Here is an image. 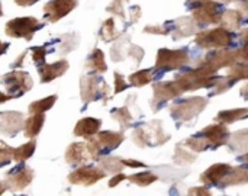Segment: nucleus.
Wrapping results in <instances>:
<instances>
[{
  "instance_id": "obj_1",
  "label": "nucleus",
  "mask_w": 248,
  "mask_h": 196,
  "mask_svg": "<svg viewBox=\"0 0 248 196\" xmlns=\"http://www.w3.org/2000/svg\"><path fill=\"white\" fill-rule=\"evenodd\" d=\"M125 137L122 132L113 131H99L94 137L87 140V150L92 160H100L103 154H108L110 150L119 147L124 143Z\"/></svg>"
},
{
  "instance_id": "obj_2",
  "label": "nucleus",
  "mask_w": 248,
  "mask_h": 196,
  "mask_svg": "<svg viewBox=\"0 0 248 196\" xmlns=\"http://www.w3.org/2000/svg\"><path fill=\"white\" fill-rule=\"evenodd\" d=\"M42 28V23L32 16L15 17L9 20L4 26V32L10 38H23L25 41H31L36 31Z\"/></svg>"
},
{
  "instance_id": "obj_3",
  "label": "nucleus",
  "mask_w": 248,
  "mask_h": 196,
  "mask_svg": "<svg viewBox=\"0 0 248 196\" xmlns=\"http://www.w3.org/2000/svg\"><path fill=\"white\" fill-rule=\"evenodd\" d=\"M108 96H109V86L100 77L84 76L80 79V98L84 105Z\"/></svg>"
},
{
  "instance_id": "obj_4",
  "label": "nucleus",
  "mask_w": 248,
  "mask_h": 196,
  "mask_svg": "<svg viewBox=\"0 0 248 196\" xmlns=\"http://www.w3.org/2000/svg\"><path fill=\"white\" fill-rule=\"evenodd\" d=\"M1 83L6 87L7 95L13 99L25 95L33 87V80L26 71H10L1 77Z\"/></svg>"
},
{
  "instance_id": "obj_5",
  "label": "nucleus",
  "mask_w": 248,
  "mask_h": 196,
  "mask_svg": "<svg viewBox=\"0 0 248 196\" xmlns=\"http://www.w3.org/2000/svg\"><path fill=\"white\" fill-rule=\"evenodd\" d=\"M196 44L202 48H228L232 42L231 32L225 28H215L211 31H203L196 35Z\"/></svg>"
},
{
  "instance_id": "obj_6",
  "label": "nucleus",
  "mask_w": 248,
  "mask_h": 196,
  "mask_svg": "<svg viewBox=\"0 0 248 196\" xmlns=\"http://www.w3.org/2000/svg\"><path fill=\"white\" fill-rule=\"evenodd\" d=\"M206 103H208V99L195 96V98H190V99H186L183 102L173 105L170 109V114L176 121H189L193 116L199 115L205 109Z\"/></svg>"
},
{
  "instance_id": "obj_7",
  "label": "nucleus",
  "mask_w": 248,
  "mask_h": 196,
  "mask_svg": "<svg viewBox=\"0 0 248 196\" xmlns=\"http://www.w3.org/2000/svg\"><path fill=\"white\" fill-rule=\"evenodd\" d=\"M187 49H167L161 48L157 54L155 68L157 70H177L189 61Z\"/></svg>"
},
{
  "instance_id": "obj_8",
  "label": "nucleus",
  "mask_w": 248,
  "mask_h": 196,
  "mask_svg": "<svg viewBox=\"0 0 248 196\" xmlns=\"http://www.w3.org/2000/svg\"><path fill=\"white\" fill-rule=\"evenodd\" d=\"M105 176H106V173L100 166L96 167V166H84V164H81L78 169H76L74 172H71L68 175V182L71 185L89 188V186L97 183L99 180H102Z\"/></svg>"
},
{
  "instance_id": "obj_9",
  "label": "nucleus",
  "mask_w": 248,
  "mask_h": 196,
  "mask_svg": "<svg viewBox=\"0 0 248 196\" xmlns=\"http://www.w3.org/2000/svg\"><path fill=\"white\" fill-rule=\"evenodd\" d=\"M35 178V172L29 167V166H19L16 169H13L12 172H9L6 175V185L12 192H20L25 191L33 180Z\"/></svg>"
},
{
  "instance_id": "obj_10",
  "label": "nucleus",
  "mask_w": 248,
  "mask_h": 196,
  "mask_svg": "<svg viewBox=\"0 0 248 196\" xmlns=\"http://www.w3.org/2000/svg\"><path fill=\"white\" fill-rule=\"evenodd\" d=\"M78 4V0H49L44 6V16L49 23H55L71 13Z\"/></svg>"
},
{
  "instance_id": "obj_11",
  "label": "nucleus",
  "mask_w": 248,
  "mask_h": 196,
  "mask_svg": "<svg viewBox=\"0 0 248 196\" xmlns=\"http://www.w3.org/2000/svg\"><path fill=\"white\" fill-rule=\"evenodd\" d=\"M132 140L138 147H147V146H153L151 141H154V146L164 144L169 140V135L163 132L161 124L158 125V128H153V131H148V125H145L137 128L132 132Z\"/></svg>"
},
{
  "instance_id": "obj_12",
  "label": "nucleus",
  "mask_w": 248,
  "mask_h": 196,
  "mask_svg": "<svg viewBox=\"0 0 248 196\" xmlns=\"http://www.w3.org/2000/svg\"><path fill=\"white\" fill-rule=\"evenodd\" d=\"M221 17H222L221 3L217 1H203L201 6H198L193 10V19L201 25L221 23Z\"/></svg>"
},
{
  "instance_id": "obj_13",
  "label": "nucleus",
  "mask_w": 248,
  "mask_h": 196,
  "mask_svg": "<svg viewBox=\"0 0 248 196\" xmlns=\"http://www.w3.org/2000/svg\"><path fill=\"white\" fill-rule=\"evenodd\" d=\"M25 118L22 112L4 111L0 112V134L4 137H15L23 130Z\"/></svg>"
},
{
  "instance_id": "obj_14",
  "label": "nucleus",
  "mask_w": 248,
  "mask_h": 196,
  "mask_svg": "<svg viewBox=\"0 0 248 196\" xmlns=\"http://www.w3.org/2000/svg\"><path fill=\"white\" fill-rule=\"evenodd\" d=\"M217 77H209V79H205L202 76H199L195 68L193 70H189L183 74H180L177 77V84L179 87L183 90V92H189V90H198L201 87H208V86H215L217 83Z\"/></svg>"
},
{
  "instance_id": "obj_15",
  "label": "nucleus",
  "mask_w": 248,
  "mask_h": 196,
  "mask_svg": "<svg viewBox=\"0 0 248 196\" xmlns=\"http://www.w3.org/2000/svg\"><path fill=\"white\" fill-rule=\"evenodd\" d=\"M198 135H201L205 143L208 144L209 148H217L219 146H224L227 144L228 141V137H230V132L227 130V125L225 124H217V125H209L206 127L202 132H199Z\"/></svg>"
},
{
  "instance_id": "obj_16",
  "label": "nucleus",
  "mask_w": 248,
  "mask_h": 196,
  "mask_svg": "<svg viewBox=\"0 0 248 196\" xmlns=\"http://www.w3.org/2000/svg\"><path fill=\"white\" fill-rule=\"evenodd\" d=\"M237 61H238V51L237 49L230 51L227 48H219L218 51L209 54L203 63L211 65L215 70H219L222 67H230V65L235 64Z\"/></svg>"
},
{
  "instance_id": "obj_17",
  "label": "nucleus",
  "mask_w": 248,
  "mask_h": 196,
  "mask_svg": "<svg viewBox=\"0 0 248 196\" xmlns=\"http://www.w3.org/2000/svg\"><path fill=\"white\" fill-rule=\"evenodd\" d=\"M68 68H70V64L67 60H58L51 64L45 63L42 65H38V73H39L42 83H51L52 80L64 76L65 71H68Z\"/></svg>"
},
{
  "instance_id": "obj_18",
  "label": "nucleus",
  "mask_w": 248,
  "mask_h": 196,
  "mask_svg": "<svg viewBox=\"0 0 248 196\" xmlns=\"http://www.w3.org/2000/svg\"><path fill=\"white\" fill-rule=\"evenodd\" d=\"M90 154L86 143H73L65 150V162L70 166H81L90 160Z\"/></svg>"
},
{
  "instance_id": "obj_19",
  "label": "nucleus",
  "mask_w": 248,
  "mask_h": 196,
  "mask_svg": "<svg viewBox=\"0 0 248 196\" xmlns=\"http://www.w3.org/2000/svg\"><path fill=\"white\" fill-rule=\"evenodd\" d=\"M183 90L179 87L176 82H167V83H155L154 84V99L158 103H166L179 95H182Z\"/></svg>"
},
{
  "instance_id": "obj_20",
  "label": "nucleus",
  "mask_w": 248,
  "mask_h": 196,
  "mask_svg": "<svg viewBox=\"0 0 248 196\" xmlns=\"http://www.w3.org/2000/svg\"><path fill=\"white\" fill-rule=\"evenodd\" d=\"M100 127H102V121L100 119L87 116V118L80 119L76 124V127H74V135L89 140V138L94 137L100 131Z\"/></svg>"
},
{
  "instance_id": "obj_21",
  "label": "nucleus",
  "mask_w": 248,
  "mask_h": 196,
  "mask_svg": "<svg viewBox=\"0 0 248 196\" xmlns=\"http://www.w3.org/2000/svg\"><path fill=\"white\" fill-rule=\"evenodd\" d=\"M1 146L6 148V151L10 154L12 160L16 162V163H25L28 159H31L36 150V141L35 138H31V141H28L26 144L17 147V148H13L10 146H7L6 143H1Z\"/></svg>"
},
{
  "instance_id": "obj_22",
  "label": "nucleus",
  "mask_w": 248,
  "mask_h": 196,
  "mask_svg": "<svg viewBox=\"0 0 248 196\" xmlns=\"http://www.w3.org/2000/svg\"><path fill=\"white\" fill-rule=\"evenodd\" d=\"M232 169V166L230 164H224V163H218V164H214L211 166L202 176V182L206 185V186H212V185H219L224 178L230 173V170Z\"/></svg>"
},
{
  "instance_id": "obj_23",
  "label": "nucleus",
  "mask_w": 248,
  "mask_h": 196,
  "mask_svg": "<svg viewBox=\"0 0 248 196\" xmlns=\"http://www.w3.org/2000/svg\"><path fill=\"white\" fill-rule=\"evenodd\" d=\"M44 124H45V115L44 114H31V116L28 119H25L23 135L26 138H35L41 132Z\"/></svg>"
},
{
  "instance_id": "obj_24",
  "label": "nucleus",
  "mask_w": 248,
  "mask_h": 196,
  "mask_svg": "<svg viewBox=\"0 0 248 196\" xmlns=\"http://www.w3.org/2000/svg\"><path fill=\"white\" fill-rule=\"evenodd\" d=\"M248 183V169L246 167H232L230 173L224 178V180L219 183L221 188L235 186V185H244Z\"/></svg>"
},
{
  "instance_id": "obj_25",
  "label": "nucleus",
  "mask_w": 248,
  "mask_h": 196,
  "mask_svg": "<svg viewBox=\"0 0 248 196\" xmlns=\"http://www.w3.org/2000/svg\"><path fill=\"white\" fill-rule=\"evenodd\" d=\"M86 68L93 71V73H105L108 70L106 61H105V54L102 49L96 48L87 58L86 61Z\"/></svg>"
},
{
  "instance_id": "obj_26",
  "label": "nucleus",
  "mask_w": 248,
  "mask_h": 196,
  "mask_svg": "<svg viewBox=\"0 0 248 196\" xmlns=\"http://www.w3.org/2000/svg\"><path fill=\"white\" fill-rule=\"evenodd\" d=\"M248 115V108H238V109H228V111H221L217 115V121L221 124H232L235 121L244 119Z\"/></svg>"
},
{
  "instance_id": "obj_27",
  "label": "nucleus",
  "mask_w": 248,
  "mask_h": 196,
  "mask_svg": "<svg viewBox=\"0 0 248 196\" xmlns=\"http://www.w3.org/2000/svg\"><path fill=\"white\" fill-rule=\"evenodd\" d=\"M241 22H243V15H241L240 10H227V12L222 13L221 23L228 31L238 29L241 26Z\"/></svg>"
},
{
  "instance_id": "obj_28",
  "label": "nucleus",
  "mask_w": 248,
  "mask_h": 196,
  "mask_svg": "<svg viewBox=\"0 0 248 196\" xmlns=\"http://www.w3.org/2000/svg\"><path fill=\"white\" fill-rule=\"evenodd\" d=\"M57 99H58L57 95H51V96H46L44 99L35 100L28 106V111H29V114H45L46 111H49L55 105Z\"/></svg>"
},
{
  "instance_id": "obj_29",
  "label": "nucleus",
  "mask_w": 248,
  "mask_h": 196,
  "mask_svg": "<svg viewBox=\"0 0 248 196\" xmlns=\"http://www.w3.org/2000/svg\"><path fill=\"white\" fill-rule=\"evenodd\" d=\"M195 22L192 17H180L177 20V32H176V36L179 38H185V36H189L195 32Z\"/></svg>"
},
{
  "instance_id": "obj_30",
  "label": "nucleus",
  "mask_w": 248,
  "mask_h": 196,
  "mask_svg": "<svg viewBox=\"0 0 248 196\" xmlns=\"http://www.w3.org/2000/svg\"><path fill=\"white\" fill-rule=\"evenodd\" d=\"M99 166H100L105 172L113 173V175H115V173H119V172L122 170L124 163H122V160L118 159V157H105V159H100Z\"/></svg>"
},
{
  "instance_id": "obj_31",
  "label": "nucleus",
  "mask_w": 248,
  "mask_h": 196,
  "mask_svg": "<svg viewBox=\"0 0 248 196\" xmlns=\"http://www.w3.org/2000/svg\"><path fill=\"white\" fill-rule=\"evenodd\" d=\"M119 36L116 28H115V20L112 17L106 19L102 29H100V38L105 41V42H109V41H113Z\"/></svg>"
},
{
  "instance_id": "obj_32",
  "label": "nucleus",
  "mask_w": 248,
  "mask_h": 196,
  "mask_svg": "<svg viewBox=\"0 0 248 196\" xmlns=\"http://www.w3.org/2000/svg\"><path fill=\"white\" fill-rule=\"evenodd\" d=\"M227 76L231 77L234 82L241 80V79H248V63L238 61V63L232 64V67L230 68Z\"/></svg>"
},
{
  "instance_id": "obj_33",
  "label": "nucleus",
  "mask_w": 248,
  "mask_h": 196,
  "mask_svg": "<svg viewBox=\"0 0 248 196\" xmlns=\"http://www.w3.org/2000/svg\"><path fill=\"white\" fill-rule=\"evenodd\" d=\"M112 118L116 119L121 124L122 128H128L132 124V115H131V112H129V109L126 106L112 111Z\"/></svg>"
},
{
  "instance_id": "obj_34",
  "label": "nucleus",
  "mask_w": 248,
  "mask_h": 196,
  "mask_svg": "<svg viewBox=\"0 0 248 196\" xmlns=\"http://www.w3.org/2000/svg\"><path fill=\"white\" fill-rule=\"evenodd\" d=\"M128 179L132 183H135V185H138L141 188H145V186H150L151 183H154L157 180V176L150 173V172H144V173H137V175L128 176Z\"/></svg>"
},
{
  "instance_id": "obj_35",
  "label": "nucleus",
  "mask_w": 248,
  "mask_h": 196,
  "mask_svg": "<svg viewBox=\"0 0 248 196\" xmlns=\"http://www.w3.org/2000/svg\"><path fill=\"white\" fill-rule=\"evenodd\" d=\"M151 82V73L150 70H140L134 74L129 76V83L132 86H137V87H141V86H145Z\"/></svg>"
},
{
  "instance_id": "obj_36",
  "label": "nucleus",
  "mask_w": 248,
  "mask_h": 196,
  "mask_svg": "<svg viewBox=\"0 0 248 196\" xmlns=\"http://www.w3.org/2000/svg\"><path fill=\"white\" fill-rule=\"evenodd\" d=\"M231 146L235 150L248 151V130H244V131H240V132L234 134V137L231 140Z\"/></svg>"
},
{
  "instance_id": "obj_37",
  "label": "nucleus",
  "mask_w": 248,
  "mask_h": 196,
  "mask_svg": "<svg viewBox=\"0 0 248 196\" xmlns=\"http://www.w3.org/2000/svg\"><path fill=\"white\" fill-rule=\"evenodd\" d=\"M77 44H78V38H77L76 33H73V35H65V36H64V42L60 45V54L64 55V54L71 52V51L77 47Z\"/></svg>"
},
{
  "instance_id": "obj_38",
  "label": "nucleus",
  "mask_w": 248,
  "mask_h": 196,
  "mask_svg": "<svg viewBox=\"0 0 248 196\" xmlns=\"http://www.w3.org/2000/svg\"><path fill=\"white\" fill-rule=\"evenodd\" d=\"M195 159H196V154H190L189 151H185V150H182L180 147H177L176 154H174V162H176L177 164H189V163H192Z\"/></svg>"
},
{
  "instance_id": "obj_39",
  "label": "nucleus",
  "mask_w": 248,
  "mask_h": 196,
  "mask_svg": "<svg viewBox=\"0 0 248 196\" xmlns=\"http://www.w3.org/2000/svg\"><path fill=\"white\" fill-rule=\"evenodd\" d=\"M45 57H46V49L44 47H35V48H32V61L36 65L45 64Z\"/></svg>"
},
{
  "instance_id": "obj_40",
  "label": "nucleus",
  "mask_w": 248,
  "mask_h": 196,
  "mask_svg": "<svg viewBox=\"0 0 248 196\" xmlns=\"http://www.w3.org/2000/svg\"><path fill=\"white\" fill-rule=\"evenodd\" d=\"M113 77H115V95H118V93L124 92L128 87V84H126V82H125V79H124L122 74L115 73Z\"/></svg>"
},
{
  "instance_id": "obj_41",
  "label": "nucleus",
  "mask_w": 248,
  "mask_h": 196,
  "mask_svg": "<svg viewBox=\"0 0 248 196\" xmlns=\"http://www.w3.org/2000/svg\"><path fill=\"white\" fill-rule=\"evenodd\" d=\"M106 10H108V12H112V13H115V15L121 16V17H125V15H124L122 0H115V1H112V4H109V6L106 7Z\"/></svg>"
},
{
  "instance_id": "obj_42",
  "label": "nucleus",
  "mask_w": 248,
  "mask_h": 196,
  "mask_svg": "<svg viewBox=\"0 0 248 196\" xmlns=\"http://www.w3.org/2000/svg\"><path fill=\"white\" fill-rule=\"evenodd\" d=\"M10 162H12V157H10V154L6 151V148L1 146L0 147V169L3 167V166H7V164H10Z\"/></svg>"
},
{
  "instance_id": "obj_43",
  "label": "nucleus",
  "mask_w": 248,
  "mask_h": 196,
  "mask_svg": "<svg viewBox=\"0 0 248 196\" xmlns=\"http://www.w3.org/2000/svg\"><path fill=\"white\" fill-rule=\"evenodd\" d=\"M129 55H132V57L137 60V63H140L141 58L144 57V51H142L140 47H137V45H131V48H129Z\"/></svg>"
},
{
  "instance_id": "obj_44",
  "label": "nucleus",
  "mask_w": 248,
  "mask_h": 196,
  "mask_svg": "<svg viewBox=\"0 0 248 196\" xmlns=\"http://www.w3.org/2000/svg\"><path fill=\"white\" fill-rule=\"evenodd\" d=\"M125 179H128V176H125V175H122V173H119V175H116V176H113L110 180H109V188H116L121 182H124Z\"/></svg>"
},
{
  "instance_id": "obj_45",
  "label": "nucleus",
  "mask_w": 248,
  "mask_h": 196,
  "mask_svg": "<svg viewBox=\"0 0 248 196\" xmlns=\"http://www.w3.org/2000/svg\"><path fill=\"white\" fill-rule=\"evenodd\" d=\"M144 31L148 32V33H155V35H164V33H167V29L166 28H161V26H147Z\"/></svg>"
},
{
  "instance_id": "obj_46",
  "label": "nucleus",
  "mask_w": 248,
  "mask_h": 196,
  "mask_svg": "<svg viewBox=\"0 0 248 196\" xmlns=\"http://www.w3.org/2000/svg\"><path fill=\"white\" fill-rule=\"evenodd\" d=\"M124 166H128V167H135V169H140V167H145L144 163L138 162V160H131V159H125L122 160Z\"/></svg>"
},
{
  "instance_id": "obj_47",
  "label": "nucleus",
  "mask_w": 248,
  "mask_h": 196,
  "mask_svg": "<svg viewBox=\"0 0 248 196\" xmlns=\"http://www.w3.org/2000/svg\"><path fill=\"white\" fill-rule=\"evenodd\" d=\"M189 194L190 195H211V192L206 189V188H195V189H190L189 191Z\"/></svg>"
},
{
  "instance_id": "obj_48",
  "label": "nucleus",
  "mask_w": 248,
  "mask_h": 196,
  "mask_svg": "<svg viewBox=\"0 0 248 196\" xmlns=\"http://www.w3.org/2000/svg\"><path fill=\"white\" fill-rule=\"evenodd\" d=\"M17 6H22V7H26V6H32V4H35L36 1H39V0H13Z\"/></svg>"
},
{
  "instance_id": "obj_49",
  "label": "nucleus",
  "mask_w": 248,
  "mask_h": 196,
  "mask_svg": "<svg viewBox=\"0 0 248 196\" xmlns=\"http://www.w3.org/2000/svg\"><path fill=\"white\" fill-rule=\"evenodd\" d=\"M234 1L240 6L241 10H244L248 15V0H234Z\"/></svg>"
},
{
  "instance_id": "obj_50",
  "label": "nucleus",
  "mask_w": 248,
  "mask_h": 196,
  "mask_svg": "<svg viewBox=\"0 0 248 196\" xmlns=\"http://www.w3.org/2000/svg\"><path fill=\"white\" fill-rule=\"evenodd\" d=\"M25 57H26V51H25V52H22V54L17 57V61H15V63H13V67H19L20 64H23V58H25Z\"/></svg>"
},
{
  "instance_id": "obj_51",
  "label": "nucleus",
  "mask_w": 248,
  "mask_h": 196,
  "mask_svg": "<svg viewBox=\"0 0 248 196\" xmlns=\"http://www.w3.org/2000/svg\"><path fill=\"white\" fill-rule=\"evenodd\" d=\"M7 48H9V44H7V42H3V41H0V57H1L3 54H6Z\"/></svg>"
},
{
  "instance_id": "obj_52",
  "label": "nucleus",
  "mask_w": 248,
  "mask_h": 196,
  "mask_svg": "<svg viewBox=\"0 0 248 196\" xmlns=\"http://www.w3.org/2000/svg\"><path fill=\"white\" fill-rule=\"evenodd\" d=\"M10 99H13L10 95H7V93L4 95V93L0 92V103H4V102H7V100H10Z\"/></svg>"
},
{
  "instance_id": "obj_53",
  "label": "nucleus",
  "mask_w": 248,
  "mask_h": 196,
  "mask_svg": "<svg viewBox=\"0 0 248 196\" xmlns=\"http://www.w3.org/2000/svg\"><path fill=\"white\" fill-rule=\"evenodd\" d=\"M240 93L243 95V98H244V99H248V84H246V86H243V87H241Z\"/></svg>"
},
{
  "instance_id": "obj_54",
  "label": "nucleus",
  "mask_w": 248,
  "mask_h": 196,
  "mask_svg": "<svg viewBox=\"0 0 248 196\" xmlns=\"http://www.w3.org/2000/svg\"><path fill=\"white\" fill-rule=\"evenodd\" d=\"M241 41L244 42V45H248V29H246V31L241 33Z\"/></svg>"
},
{
  "instance_id": "obj_55",
  "label": "nucleus",
  "mask_w": 248,
  "mask_h": 196,
  "mask_svg": "<svg viewBox=\"0 0 248 196\" xmlns=\"http://www.w3.org/2000/svg\"><path fill=\"white\" fill-rule=\"evenodd\" d=\"M7 189H9V188H7V185H6V182H0V195H3Z\"/></svg>"
},
{
  "instance_id": "obj_56",
  "label": "nucleus",
  "mask_w": 248,
  "mask_h": 196,
  "mask_svg": "<svg viewBox=\"0 0 248 196\" xmlns=\"http://www.w3.org/2000/svg\"><path fill=\"white\" fill-rule=\"evenodd\" d=\"M243 160H244V162H246V163H247V164H248V154H246V156L243 157Z\"/></svg>"
},
{
  "instance_id": "obj_57",
  "label": "nucleus",
  "mask_w": 248,
  "mask_h": 196,
  "mask_svg": "<svg viewBox=\"0 0 248 196\" xmlns=\"http://www.w3.org/2000/svg\"><path fill=\"white\" fill-rule=\"evenodd\" d=\"M219 1H222V3H231V1H234V0H219Z\"/></svg>"
},
{
  "instance_id": "obj_58",
  "label": "nucleus",
  "mask_w": 248,
  "mask_h": 196,
  "mask_svg": "<svg viewBox=\"0 0 248 196\" xmlns=\"http://www.w3.org/2000/svg\"><path fill=\"white\" fill-rule=\"evenodd\" d=\"M3 15V9H1V3H0V16Z\"/></svg>"
},
{
  "instance_id": "obj_59",
  "label": "nucleus",
  "mask_w": 248,
  "mask_h": 196,
  "mask_svg": "<svg viewBox=\"0 0 248 196\" xmlns=\"http://www.w3.org/2000/svg\"><path fill=\"white\" fill-rule=\"evenodd\" d=\"M190 1H199V0H190Z\"/></svg>"
}]
</instances>
